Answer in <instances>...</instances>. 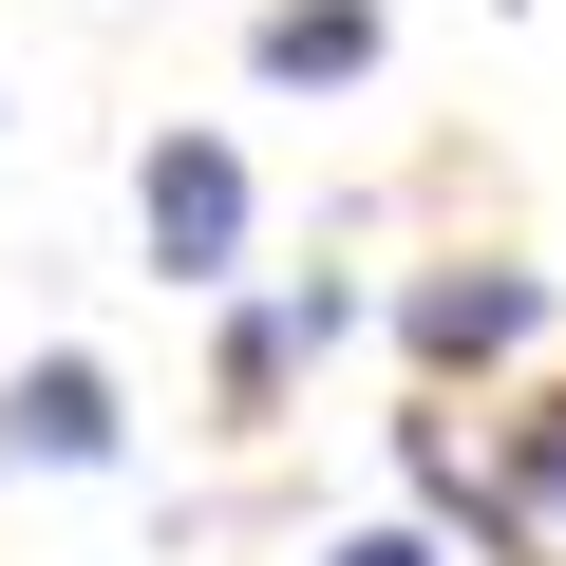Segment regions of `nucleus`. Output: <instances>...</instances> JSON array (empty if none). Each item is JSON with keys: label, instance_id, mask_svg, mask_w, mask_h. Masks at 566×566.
Returning <instances> with one entry per match:
<instances>
[{"label": "nucleus", "instance_id": "obj_5", "mask_svg": "<svg viewBox=\"0 0 566 566\" xmlns=\"http://www.w3.org/2000/svg\"><path fill=\"white\" fill-rule=\"evenodd\" d=\"M322 566H434V547H416V528H359V547H322Z\"/></svg>", "mask_w": 566, "mask_h": 566}, {"label": "nucleus", "instance_id": "obj_4", "mask_svg": "<svg viewBox=\"0 0 566 566\" xmlns=\"http://www.w3.org/2000/svg\"><path fill=\"white\" fill-rule=\"evenodd\" d=\"M359 57H378V0H264V76L283 95H340Z\"/></svg>", "mask_w": 566, "mask_h": 566}, {"label": "nucleus", "instance_id": "obj_6", "mask_svg": "<svg viewBox=\"0 0 566 566\" xmlns=\"http://www.w3.org/2000/svg\"><path fill=\"white\" fill-rule=\"evenodd\" d=\"M528 491H547V510H566V416H528Z\"/></svg>", "mask_w": 566, "mask_h": 566}, {"label": "nucleus", "instance_id": "obj_2", "mask_svg": "<svg viewBox=\"0 0 566 566\" xmlns=\"http://www.w3.org/2000/svg\"><path fill=\"white\" fill-rule=\"evenodd\" d=\"M0 453L95 472V453H114V378H95V359H20V378H0Z\"/></svg>", "mask_w": 566, "mask_h": 566}, {"label": "nucleus", "instance_id": "obj_3", "mask_svg": "<svg viewBox=\"0 0 566 566\" xmlns=\"http://www.w3.org/2000/svg\"><path fill=\"white\" fill-rule=\"evenodd\" d=\"M528 322H547L528 264H434V283H416V359H510Z\"/></svg>", "mask_w": 566, "mask_h": 566}, {"label": "nucleus", "instance_id": "obj_1", "mask_svg": "<svg viewBox=\"0 0 566 566\" xmlns=\"http://www.w3.org/2000/svg\"><path fill=\"white\" fill-rule=\"evenodd\" d=\"M133 208H151V264H170V283H227V264H245V151H227V133H170V151L133 170Z\"/></svg>", "mask_w": 566, "mask_h": 566}]
</instances>
